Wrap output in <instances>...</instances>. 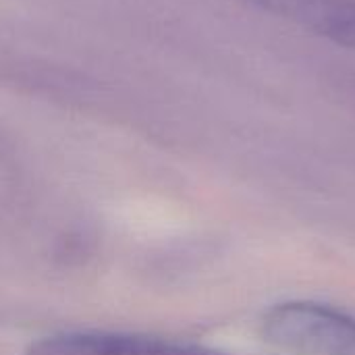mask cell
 Instances as JSON below:
<instances>
[{
    "mask_svg": "<svg viewBox=\"0 0 355 355\" xmlns=\"http://www.w3.org/2000/svg\"><path fill=\"white\" fill-rule=\"evenodd\" d=\"M262 335L289 355H355V318L322 304L270 308L262 318Z\"/></svg>",
    "mask_w": 355,
    "mask_h": 355,
    "instance_id": "cell-1",
    "label": "cell"
},
{
    "mask_svg": "<svg viewBox=\"0 0 355 355\" xmlns=\"http://www.w3.org/2000/svg\"><path fill=\"white\" fill-rule=\"evenodd\" d=\"M25 355H227L204 345L123 333H60L33 343Z\"/></svg>",
    "mask_w": 355,
    "mask_h": 355,
    "instance_id": "cell-2",
    "label": "cell"
},
{
    "mask_svg": "<svg viewBox=\"0 0 355 355\" xmlns=\"http://www.w3.org/2000/svg\"><path fill=\"white\" fill-rule=\"evenodd\" d=\"M248 2H254L266 10H272V12L289 15V17L304 19L310 23L314 19L316 10L320 8L322 0H248Z\"/></svg>",
    "mask_w": 355,
    "mask_h": 355,
    "instance_id": "cell-3",
    "label": "cell"
},
{
    "mask_svg": "<svg viewBox=\"0 0 355 355\" xmlns=\"http://www.w3.org/2000/svg\"><path fill=\"white\" fill-rule=\"evenodd\" d=\"M331 37L337 42L355 48V4L352 2H341L333 15V21L327 29Z\"/></svg>",
    "mask_w": 355,
    "mask_h": 355,
    "instance_id": "cell-4",
    "label": "cell"
}]
</instances>
